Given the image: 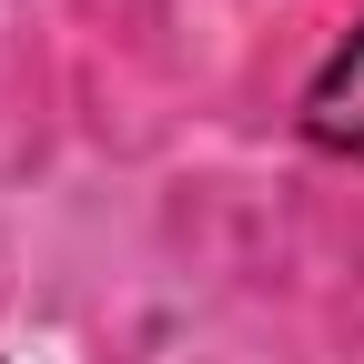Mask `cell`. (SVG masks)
<instances>
[{
	"instance_id": "1",
	"label": "cell",
	"mask_w": 364,
	"mask_h": 364,
	"mask_svg": "<svg viewBox=\"0 0 364 364\" xmlns=\"http://www.w3.org/2000/svg\"><path fill=\"white\" fill-rule=\"evenodd\" d=\"M304 142L314 152H354L364 162V21H354V41L304 81Z\"/></svg>"
}]
</instances>
